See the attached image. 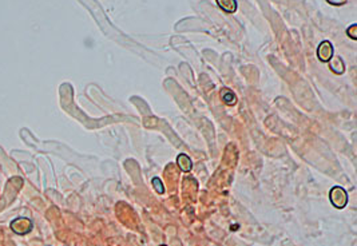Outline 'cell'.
Listing matches in <instances>:
<instances>
[{"instance_id": "6da1fadb", "label": "cell", "mask_w": 357, "mask_h": 246, "mask_svg": "<svg viewBox=\"0 0 357 246\" xmlns=\"http://www.w3.org/2000/svg\"><path fill=\"white\" fill-rule=\"evenodd\" d=\"M329 200H331V204L335 208L341 210V209H344L348 205V193H347V190L340 188V186H335L329 192Z\"/></svg>"}, {"instance_id": "7a4b0ae2", "label": "cell", "mask_w": 357, "mask_h": 246, "mask_svg": "<svg viewBox=\"0 0 357 246\" xmlns=\"http://www.w3.org/2000/svg\"><path fill=\"white\" fill-rule=\"evenodd\" d=\"M9 228L17 236H25L33 229V222L27 217H17L12 220V222L9 224Z\"/></svg>"}, {"instance_id": "3957f363", "label": "cell", "mask_w": 357, "mask_h": 246, "mask_svg": "<svg viewBox=\"0 0 357 246\" xmlns=\"http://www.w3.org/2000/svg\"><path fill=\"white\" fill-rule=\"evenodd\" d=\"M333 54H335V50H333L332 43L329 40L323 42L317 48V56L321 62H329L333 58Z\"/></svg>"}, {"instance_id": "277c9868", "label": "cell", "mask_w": 357, "mask_h": 246, "mask_svg": "<svg viewBox=\"0 0 357 246\" xmlns=\"http://www.w3.org/2000/svg\"><path fill=\"white\" fill-rule=\"evenodd\" d=\"M216 3L225 12L234 13L237 11V0H216Z\"/></svg>"}, {"instance_id": "5b68a950", "label": "cell", "mask_w": 357, "mask_h": 246, "mask_svg": "<svg viewBox=\"0 0 357 246\" xmlns=\"http://www.w3.org/2000/svg\"><path fill=\"white\" fill-rule=\"evenodd\" d=\"M177 165L179 166V169L183 171V173H189L193 169V162L189 155L186 154H179L178 158H177Z\"/></svg>"}, {"instance_id": "8992f818", "label": "cell", "mask_w": 357, "mask_h": 246, "mask_svg": "<svg viewBox=\"0 0 357 246\" xmlns=\"http://www.w3.org/2000/svg\"><path fill=\"white\" fill-rule=\"evenodd\" d=\"M331 70H332L333 72H336V74H344L345 71V64L344 62L341 60V58H332L331 60Z\"/></svg>"}, {"instance_id": "52a82bcc", "label": "cell", "mask_w": 357, "mask_h": 246, "mask_svg": "<svg viewBox=\"0 0 357 246\" xmlns=\"http://www.w3.org/2000/svg\"><path fill=\"white\" fill-rule=\"evenodd\" d=\"M221 98H222V100H224L225 103L230 104V106L236 103V94H234L230 88H222V91H221Z\"/></svg>"}, {"instance_id": "ba28073f", "label": "cell", "mask_w": 357, "mask_h": 246, "mask_svg": "<svg viewBox=\"0 0 357 246\" xmlns=\"http://www.w3.org/2000/svg\"><path fill=\"white\" fill-rule=\"evenodd\" d=\"M151 184H153L154 189H155V192H157L158 194H163V193H165V188H163V184L162 181H161V178L155 177V178H153V181H151Z\"/></svg>"}, {"instance_id": "9c48e42d", "label": "cell", "mask_w": 357, "mask_h": 246, "mask_svg": "<svg viewBox=\"0 0 357 246\" xmlns=\"http://www.w3.org/2000/svg\"><path fill=\"white\" fill-rule=\"evenodd\" d=\"M347 35H348L351 39H355V40H356L357 39V24L351 25V27L347 29Z\"/></svg>"}, {"instance_id": "30bf717a", "label": "cell", "mask_w": 357, "mask_h": 246, "mask_svg": "<svg viewBox=\"0 0 357 246\" xmlns=\"http://www.w3.org/2000/svg\"><path fill=\"white\" fill-rule=\"evenodd\" d=\"M329 4L336 5V7H340V5H344L347 3V0H327Z\"/></svg>"}, {"instance_id": "8fae6325", "label": "cell", "mask_w": 357, "mask_h": 246, "mask_svg": "<svg viewBox=\"0 0 357 246\" xmlns=\"http://www.w3.org/2000/svg\"><path fill=\"white\" fill-rule=\"evenodd\" d=\"M159 246H167V245H159Z\"/></svg>"}]
</instances>
